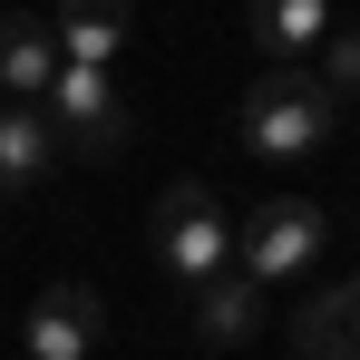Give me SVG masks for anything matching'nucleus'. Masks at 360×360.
<instances>
[{
  "instance_id": "1",
  "label": "nucleus",
  "mask_w": 360,
  "mask_h": 360,
  "mask_svg": "<svg viewBox=\"0 0 360 360\" xmlns=\"http://www.w3.org/2000/svg\"><path fill=\"white\" fill-rule=\"evenodd\" d=\"M331 127H341V98H331L302 59L273 68L263 88H243V146H253V156H283V166H292V156H311Z\"/></svg>"
},
{
  "instance_id": "2",
  "label": "nucleus",
  "mask_w": 360,
  "mask_h": 360,
  "mask_svg": "<svg viewBox=\"0 0 360 360\" xmlns=\"http://www.w3.org/2000/svg\"><path fill=\"white\" fill-rule=\"evenodd\" d=\"M146 243H156V263H166L176 283H205V273H224V263H234V224H224V205H214L195 176L156 195V214H146Z\"/></svg>"
},
{
  "instance_id": "3",
  "label": "nucleus",
  "mask_w": 360,
  "mask_h": 360,
  "mask_svg": "<svg viewBox=\"0 0 360 360\" xmlns=\"http://www.w3.org/2000/svg\"><path fill=\"white\" fill-rule=\"evenodd\" d=\"M321 243H331V214L311 205V195H273V205H253V224H243V283H292V273H311L321 263Z\"/></svg>"
},
{
  "instance_id": "4",
  "label": "nucleus",
  "mask_w": 360,
  "mask_h": 360,
  "mask_svg": "<svg viewBox=\"0 0 360 360\" xmlns=\"http://www.w3.org/2000/svg\"><path fill=\"white\" fill-rule=\"evenodd\" d=\"M39 117H49V136H59V156H88V166H98V156H117L127 136H136L127 98L108 88V68H59Z\"/></svg>"
},
{
  "instance_id": "5",
  "label": "nucleus",
  "mask_w": 360,
  "mask_h": 360,
  "mask_svg": "<svg viewBox=\"0 0 360 360\" xmlns=\"http://www.w3.org/2000/svg\"><path fill=\"white\" fill-rule=\"evenodd\" d=\"M185 321H195V341H205V351H243V341H253V331H263V321H273V311H263V283H243L234 263H224V273H205V283H185Z\"/></svg>"
},
{
  "instance_id": "6",
  "label": "nucleus",
  "mask_w": 360,
  "mask_h": 360,
  "mask_svg": "<svg viewBox=\"0 0 360 360\" xmlns=\"http://www.w3.org/2000/svg\"><path fill=\"white\" fill-rule=\"evenodd\" d=\"M98 311L108 302L88 292V283H49V292L30 302V351L20 360H88L98 351Z\"/></svg>"
},
{
  "instance_id": "7",
  "label": "nucleus",
  "mask_w": 360,
  "mask_h": 360,
  "mask_svg": "<svg viewBox=\"0 0 360 360\" xmlns=\"http://www.w3.org/2000/svg\"><path fill=\"white\" fill-rule=\"evenodd\" d=\"M59 39H49V10H0V98L10 108H30V98H49V78H59Z\"/></svg>"
},
{
  "instance_id": "8",
  "label": "nucleus",
  "mask_w": 360,
  "mask_h": 360,
  "mask_svg": "<svg viewBox=\"0 0 360 360\" xmlns=\"http://www.w3.org/2000/svg\"><path fill=\"white\" fill-rule=\"evenodd\" d=\"M127 30H136V0H59L49 10V39L68 68H108L127 49Z\"/></svg>"
},
{
  "instance_id": "9",
  "label": "nucleus",
  "mask_w": 360,
  "mask_h": 360,
  "mask_svg": "<svg viewBox=\"0 0 360 360\" xmlns=\"http://www.w3.org/2000/svg\"><path fill=\"white\" fill-rule=\"evenodd\" d=\"M283 341H292V360H360V283L311 292L292 321H283Z\"/></svg>"
},
{
  "instance_id": "10",
  "label": "nucleus",
  "mask_w": 360,
  "mask_h": 360,
  "mask_svg": "<svg viewBox=\"0 0 360 360\" xmlns=\"http://www.w3.org/2000/svg\"><path fill=\"white\" fill-rule=\"evenodd\" d=\"M243 30H253V49L273 68H292L302 49L331 39V0H243Z\"/></svg>"
},
{
  "instance_id": "11",
  "label": "nucleus",
  "mask_w": 360,
  "mask_h": 360,
  "mask_svg": "<svg viewBox=\"0 0 360 360\" xmlns=\"http://www.w3.org/2000/svg\"><path fill=\"white\" fill-rule=\"evenodd\" d=\"M49 166H59V136H49V117L0 98V195H30Z\"/></svg>"
},
{
  "instance_id": "12",
  "label": "nucleus",
  "mask_w": 360,
  "mask_h": 360,
  "mask_svg": "<svg viewBox=\"0 0 360 360\" xmlns=\"http://www.w3.org/2000/svg\"><path fill=\"white\" fill-rule=\"evenodd\" d=\"M311 78H321L331 98H360V30H341V39L321 49V68H311Z\"/></svg>"
}]
</instances>
